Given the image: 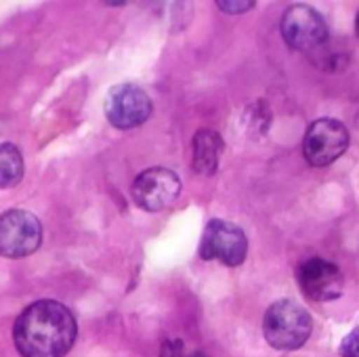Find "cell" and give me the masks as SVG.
<instances>
[{"label": "cell", "mask_w": 359, "mask_h": 357, "mask_svg": "<svg viewBox=\"0 0 359 357\" xmlns=\"http://www.w3.org/2000/svg\"><path fill=\"white\" fill-rule=\"evenodd\" d=\"M76 320L57 301H38L23 309L13 328V341L21 357H63L76 341Z\"/></svg>", "instance_id": "6da1fadb"}, {"label": "cell", "mask_w": 359, "mask_h": 357, "mask_svg": "<svg viewBox=\"0 0 359 357\" xmlns=\"http://www.w3.org/2000/svg\"><path fill=\"white\" fill-rule=\"evenodd\" d=\"M311 330H313V322L307 309L288 299L273 303L263 320L265 341L278 351L301 349L309 341Z\"/></svg>", "instance_id": "7a4b0ae2"}, {"label": "cell", "mask_w": 359, "mask_h": 357, "mask_svg": "<svg viewBox=\"0 0 359 357\" xmlns=\"http://www.w3.org/2000/svg\"><path fill=\"white\" fill-rule=\"evenodd\" d=\"M248 238L246 234L223 219H212L200 242V257L204 261H219L227 267H238L246 261Z\"/></svg>", "instance_id": "3957f363"}, {"label": "cell", "mask_w": 359, "mask_h": 357, "mask_svg": "<svg viewBox=\"0 0 359 357\" xmlns=\"http://www.w3.org/2000/svg\"><path fill=\"white\" fill-rule=\"evenodd\" d=\"M286 44L301 53H311L328 42V23L311 6L294 4L286 8L280 23Z\"/></svg>", "instance_id": "277c9868"}, {"label": "cell", "mask_w": 359, "mask_h": 357, "mask_svg": "<svg viewBox=\"0 0 359 357\" xmlns=\"http://www.w3.org/2000/svg\"><path fill=\"white\" fill-rule=\"evenodd\" d=\"M349 147V130L334 118L316 120L305 135L303 154L311 166H328L339 160Z\"/></svg>", "instance_id": "5b68a950"}, {"label": "cell", "mask_w": 359, "mask_h": 357, "mask_svg": "<svg viewBox=\"0 0 359 357\" xmlns=\"http://www.w3.org/2000/svg\"><path fill=\"white\" fill-rule=\"evenodd\" d=\"M42 242V225L27 210H6L0 217V255L19 259L36 252Z\"/></svg>", "instance_id": "8992f818"}, {"label": "cell", "mask_w": 359, "mask_h": 357, "mask_svg": "<svg viewBox=\"0 0 359 357\" xmlns=\"http://www.w3.org/2000/svg\"><path fill=\"white\" fill-rule=\"evenodd\" d=\"M154 103L147 93L135 84H118L109 88L105 99V116L111 126L128 130L149 120Z\"/></svg>", "instance_id": "52a82bcc"}, {"label": "cell", "mask_w": 359, "mask_h": 357, "mask_svg": "<svg viewBox=\"0 0 359 357\" xmlns=\"http://www.w3.org/2000/svg\"><path fill=\"white\" fill-rule=\"evenodd\" d=\"M133 200L147 213H160L172 206L181 194V179L168 168H147L133 183Z\"/></svg>", "instance_id": "ba28073f"}, {"label": "cell", "mask_w": 359, "mask_h": 357, "mask_svg": "<svg viewBox=\"0 0 359 357\" xmlns=\"http://www.w3.org/2000/svg\"><path fill=\"white\" fill-rule=\"evenodd\" d=\"M297 282L303 295L316 303L337 301L345 290L343 271L326 259H307L297 269Z\"/></svg>", "instance_id": "9c48e42d"}, {"label": "cell", "mask_w": 359, "mask_h": 357, "mask_svg": "<svg viewBox=\"0 0 359 357\" xmlns=\"http://www.w3.org/2000/svg\"><path fill=\"white\" fill-rule=\"evenodd\" d=\"M223 151H225V143L217 130H210V128L198 130L191 141V168L204 177L215 175Z\"/></svg>", "instance_id": "30bf717a"}, {"label": "cell", "mask_w": 359, "mask_h": 357, "mask_svg": "<svg viewBox=\"0 0 359 357\" xmlns=\"http://www.w3.org/2000/svg\"><path fill=\"white\" fill-rule=\"evenodd\" d=\"M23 177V158L13 143H0V189L15 187Z\"/></svg>", "instance_id": "8fae6325"}, {"label": "cell", "mask_w": 359, "mask_h": 357, "mask_svg": "<svg viewBox=\"0 0 359 357\" xmlns=\"http://www.w3.org/2000/svg\"><path fill=\"white\" fill-rule=\"evenodd\" d=\"M341 356L343 357H359V326L353 328L341 343Z\"/></svg>", "instance_id": "7c38bea8"}, {"label": "cell", "mask_w": 359, "mask_h": 357, "mask_svg": "<svg viewBox=\"0 0 359 357\" xmlns=\"http://www.w3.org/2000/svg\"><path fill=\"white\" fill-rule=\"evenodd\" d=\"M217 4H219V8H223L225 13H231V15H236V13H246L248 8L255 6L252 0H248V2H217Z\"/></svg>", "instance_id": "4fadbf2b"}, {"label": "cell", "mask_w": 359, "mask_h": 357, "mask_svg": "<svg viewBox=\"0 0 359 357\" xmlns=\"http://www.w3.org/2000/svg\"><path fill=\"white\" fill-rule=\"evenodd\" d=\"M187 357H208L206 353H191V356H187Z\"/></svg>", "instance_id": "5bb4252c"}, {"label": "cell", "mask_w": 359, "mask_h": 357, "mask_svg": "<svg viewBox=\"0 0 359 357\" xmlns=\"http://www.w3.org/2000/svg\"><path fill=\"white\" fill-rule=\"evenodd\" d=\"M355 29H358V36H359V13H358V19H355Z\"/></svg>", "instance_id": "9a60e30c"}]
</instances>
